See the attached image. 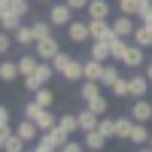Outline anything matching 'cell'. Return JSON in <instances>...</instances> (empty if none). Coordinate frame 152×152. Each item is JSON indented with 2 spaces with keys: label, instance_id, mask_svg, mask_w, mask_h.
Listing matches in <instances>:
<instances>
[{
  "label": "cell",
  "instance_id": "14",
  "mask_svg": "<svg viewBox=\"0 0 152 152\" xmlns=\"http://www.w3.org/2000/svg\"><path fill=\"white\" fill-rule=\"evenodd\" d=\"M12 37H15V43H18L21 49L37 46V37H34V28H31V24H18V28L12 31Z\"/></svg>",
  "mask_w": 152,
  "mask_h": 152
},
{
  "label": "cell",
  "instance_id": "52",
  "mask_svg": "<svg viewBox=\"0 0 152 152\" xmlns=\"http://www.w3.org/2000/svg\"><path fill=\"white\" fill-rule=\"evenodd\" d=\"M85 152H91V149H85Z\"/></svg>",
  "mask_w": 152,
  "mask_h": 152
},
{
  "label": "cell",
  "instance_id": "46",
  "mask_svg": "<svg viewBox=\"0 0 152 152\" xmlns=\"http://www.w3.org/2000/svg\"><path fill=\"white\" fill-rule=\"evenodd\" d=\"M143 73L149 76V82H152V61H146V67H143Z\"/></svg>",
  "mask_w": 152,
  "mask_h": 152
},
{
  "label": "cell",
  "instance_id": "41",
  "mask_svg": "<svg viewBox=\"0 0 152 152\" xmlns=\"http://www.w3.org/2000/svg\"><path fill=\"white\" fill-rule=\"evenodd\" d=\"M61 152H85V143H82V140H73V137H70Z\"/></svg>",
  "mask_w": 152,
  "mask_h": 152
},
{
  "label": "cell",
  "instance_id": "29",
  "mask_svg": "<svg viewBox=\"0 0 152 152\" xmlns=\"http://www.w3.org/2000/svg\"><path fill=\"white\" fill-rule=\"evenodd\" d=\"M31 76H37V79H40V85H46V82L55 76V67H52V61H40V67H37Z\"/></svg>",
  "mask_w": 152,
  "mask_h": 152
},
{
  "label": "cell",
  "instance_id": "25",
  "mask_svg": "<svg viewBox=\"0 0 152 152\" xmlns=\"http://www.w3.org/2000/svg\"><path fill=\"white\" fill-rule=\"evenodd\" d=\"M0 76H3V82H15L18 76H21V70H18V61H3V64H0Z\"/></svg>",
  "mask_w": 152,
  "mask_h": 152
},
{
  "label": "cell",
  "instance_id": "51",
  "mask_svg": "<svg viewBox=\"0 0 152 152\" xmlns=\"http://www.w3.org/2000/svg\"><path fill=\"white\" fill-rule=\"evenodd\" d=\"M0 3H6V0H0Z\"/></svg>",
  "mask_w": 152,
  "mask_h": 152
},
{
  "label": "cell",
  "instance_id": "27",
  "mask_svg": "<svg viewBox=\"0 0 152 152\" xmlns=\"http://www.w3.org/2000/svg\"><path fill=\"white\" fill-rule=\"evenodd\" d=\"M131 131H134V119L131 116H119L116 119V137H119V140H128Z\"/></svg>",
  "mask_w": 152,
  "mask_h": 152
},
{
  "label": "cell",
  "instance_id": "11",
  "mask_svg": "<svg viewBox=\"0 0 152 152\" xmlns=\"http://www.w3.org/2000/svg\"><path fill=\"white\" fill-rule=\"evenodd\" d=\"M104 40L110 43V52H113V61H119L122 64V58H125V52H128V40H125V37H119V34H110V37H104Z\"/></svg>",
  "mask_w": 152,
  "mask_h": 152
},
{
  "label": "cell",
  "instance_id": "24",
  "mask_svg": "<svg viewBox=\"0 0 152 152\" xmlns=\"http://www.w3.org/2000/svg\"><path fill=\"white\" fill-rule=\"evenodd\" d=\"M0 24H3V31H9V34H12V31L21 24V15H15L12 9H3V6H0Z\"/></svg>",
  "mask_w": 152,
  "mask_h": 152
},
{
  "label": "cell",
  "instance_id": "18",
  "mask_svg": "<svg viewBox=\"0 0 152 152\" xmlns=\"http://www.w3.org/2000/svg\"><path fill=\"white\" fill-rule=\"evenodd\" d=\"M104 91H107V88L100 85V82H91V79H85V82L79 85V97L85 100V104H88V100H94L97 94H104Z\"/></svg>",
  "mask_w": 152,
  "mask_h": 152
},
{
  "label": "cell",
  "instance_id": "44",
  "mask_svg": "<svg viewBox=\"0 0 152 152\" xmlns=\"http://www.w3.org/2000/svg\"><path fill=\"white\" fill-rule=\"evenodd\" d=\"M149 9H152V0H137V18H143Z\"/></svg>",
  "mask_w": 152,
  "mask_h": 152
},
{
  "label": "cell",
  "instance_id": "8",
  "mask_svg": "<svg viewBox=\"0 0 152 152\" xmlns=\"http://www.w3.org/2000/svg\"><path fill=\"white\" fill-rule=\"evenodd\" d=\"M128 116H131L134 122H149V119H152V100L137 97V100H134V107L128 110Z\"/></svg>",
  "mask_w": 152,
  "mask_h": 152
},
{
  "label": "cell",
  "instance_id": "21",
  "mask_svg": "<svg viewBox=\"0 0 152 152\" xmlns=\"http://www.w3.org/2000/svg\"><path fill=\"white\" fill-rule=\"evenodd\" d=\"M37 67H40V55H37V52H34V55H21V58H18V70H21V79H24V76H31Z\"/></svg>",
  "mask_w": 152,
  "mask_h": 152
},
{
  "label": "cell",
  "instance_id": "30",
  "mask_svg": "<svg viewBox=\"0 0 152 152\" xmlns=\"http://www.w3.org/2000/svg\"><path fill=\"white\" fill-rule=\"evenodd\" d=\"M0 6H3V9H12V12H15V15H28V12H31V0H6V3H0Z\"/></svg>",
  "mask_w": 152,
  "mask_h": 152
},
{
  "label": "cell",
  "instance_id": "12",
  "mask_svg": "<svg viewBox=\"0 0 152 152\" xmlns=\"http://www.w3.org/2000/svg\"><path fill=\"white\" fill-rule=\"evenodd\" d=\"M85 15L88 18H113V3L110 0H91L85 9Z\"/></svg>",
  "mask_w": 152,
  "mask_h": 152
},
{
  "label": "cell",
  "instance_id": "37",
  "mask_svg": "<svg viewBox=\"0 0 152 152\" xmlns=\"http://www.w3.org/2000/svg\"><path fill=\"white\" fill-rule=\"evenodd\" d=\"M12 46H15V37H12L9 31H3V37H0V52L9 55V52H12Z\"/></svg>",
  "mask_w": 152,
  "mask_h": 152
},
{
  "label": "cell",
  "instance_id": "28",
  "mask_svg": "<svg viewBox=\"0 0 152 152\" xmlns=\"http://www.w3.org/2000/svg\"><path fill=\"white\" fill-rule=\"evenodd\" d=\"M58 128L73 137L76 131H79V116H76V113H70V116H58Z\"/></svg>",
  "mask_w": 152,
  "mask_h": 152
},
{
  "label": "cell",
  "instance_id": "15",
  "mask_svg": "<svg viewBox=\"0 0 152 152\" xmlns=\"http://www.w3.org/2000/svg\"><path fill=\"white\" fill-rule=\"evenodd\" d=\"M131 79V97H146V91H149V76L146 73H134V76H128Z\"/></svg>",
  "mask_w": 152,
  "mask_h": 152
},
{
  "label": "cell",
  "instance_id": "50",
  "mask_svg": "<svg viewBox=\"0 0 152 152\" xmlns=\"http://www.w3.org/2000/svg\"><path fill=\"white\" fill-rule=\"evenodd\" d=\"M149 146H152V137H149Z\"/></svg>",
  "mask_w": 152,
  "mask_h": 152
},
{
  "label": "cell",
  "instance_id": "9",
  "mask_svg": "<svg viewBox=\"0 0 152 152\" xmlns=\"http://www.w3.org/2000/svg\"><path fill=\"white\" fill-rule=\"evenodd\" d=\"M88 31H91V40H104L113 34V18H88Z\"/></svg>",
  "mask_w": 152,
  "mask_h": 152
},
{
  "label": "cell",
  "instance_id": "38",
  "mask_svg": "<svg viewBox=\"0 0 152 152\" xmlns=\"http://www.w3.org/2000/svg\"><path fill=\"white\" fill-rule=\"evenodd\" d=\"M100 131H104L110 140L116 137V119H107V116H100Z\"/></svg>",
  "mask_w": 152,
  "mask_h": 152
},
{
  "label": "cell",
  "instance_id": "6",
  "mask_svg": "<svg viewBox=\"0 0 152 152\" xmlns=\"http://www.w3.org/2000/svg\"><path fill=\"white\" fill-rule=\"evenodd\" d=\"M34 52L40 55V61H55V55L61 52V46H58L55 37H46V40H40V43L34 46Z\"/></svg>",
  "mask_w": 152,
  "mask_h": 152
},
{
  "label": "cell",
  "instance_id": "43",
  "mask_svg": "<svg viewBox=\"0 0 152 152\" xmlns=\"http://www.w3.org/2000/svg\"><path fill=\"white\" fill-rule=\"evenodd\" d=\"M24 88H28V91H40V79H37V76H24Z\"/></svg>",
  "mask_w": 152,
  "mask_h": 152
},
{
  "label": "cell",
  "instance_id": "22",
  "mask_svg": "<svg viewBox=\"0 0 152 152\" xmlns=\"http://www.w3.org/2000/svg\"><path fill=\"white\" fill-rule=\"evenodd\" d=\"M131 40L137 43V46H143V49H149L152 46V28H149V24H137V31H134V37H131Z\"/></svg>",
  "mask_w": 152,
  "mask_h": 152
},
{
  "label": "cell",
  "instance_id": "7",
  "mask_svg": "<svg viewBox=\"0 0 152 152\" xmlns=\"http://www.w3.org/2000/svg\"><path fill=\"white\" fill-rule=\"evenodd\" d=\"M107 140H110V137H107L104 131H100V128H94V131H85V134H82V143H85V149H91V152H104Z\"/></svg>",
  "mask_w": 152,
  "mask_h": 152
},
{
  "label": "cell",
  "instance_id": "2",
  "mask_svg": "<svg viewBox=\"0 0 152 152\" xmlns=\"http://www.w3.org/2000/svg\"><path fill=\"white\" fill-rule=\"evenodd\" d=\"M67 40L70 43H91V31H88V18H73L67 24Z\"/></svg>",
  "mask_w": 152,
  "mask_h": 152
},
{
  "label": "cell",
  "instance_id": "47",
  "mask_svg": "<svg viewBox=\"0 0 152 152\" xmlns=\"http://www.w3.org/2000/svg\"><path fill=\"white\" fill-rule=\"evenodd\" d=\"M140 152H152V146H140Z\"/></svg>",
  "mask_w": 152,
  "mask_h": 152
},
{
  "label": "cell",
  "instance_id": "48",
  "mask_svg": "<svg viewBox=\"0 0 152 152\" xmlns=\"http://www.w3.org/2000/svg\"><path fill=\"white\" fill-rule=\"evenodd\" d=\"M40 3H52V0H40Z\"/></svg>",
  "mask_w": 152,
  "mask_h": 152
},
{
  "label": "cell",
  "instance_id": "34",
  "mask_svg": "<svg viewBox=\"0 0 152 152\" xmlns=\"http://www.w3.org/2000/svg\"><path fill=\"white\" fill-rule=\"evenodd\" d=\"M34 100H37L40 107H52V104H55V94H52V91H49V88L43 85L40 91H34Z\"/></svg>",
  "mask_w": 152,
  "mask_h": 152
},
{
  "label": "cell",
  "instance_id": "16",
  "mask_svg": "<svg viewBox=\"0 0 152 152\" xmlns=\"http://www.w3.org/2000/svg\"><path fill=\"white\" fill-rule=\"evenodd\" d=\"M104 70H107V61H97V58H88L85 61V79L100 82V79H104Z\"/></svg>",
  "mask_w": 152,
  "mask_h": 152
},
{
  "label": "cell",
  "instance_id": "23",
  "mask_svg": "<svg viewBox=\"0 0 152 152\" xmlns=\"http://www.w3.org/2000/svg\"><path fill=\"white\" fill-rule=\"evenodd\" d=\"M88 46H91V58H97V61H110V58H113L107 40H91Z\"/></svg>",
  "mask_w": 152,
  "mask_h": 152
},
{
  "label": "cell",
  "instance_id": "33",
  "mask_svg": "<svg viewBox=\"0 0 152 152\" xmlns=\"http://www.w3.org/2000/svg\"><path fill=\"white\" fill-rule=\"evenodd\" d=\"M119 76H122V73H119V67H113V64H107V70H104V79H100V85H104L107 91H110V88L116 85V79H119Z\"/></svg>",
  "mask_w": 152,
  "mask_h": 152
},
{
  "label": "cell",
  "instance_id": "40",
  "mask_svg": "<svg viewBox=\"0 0 152 152\" xmlns=\"http://www.w3.org/2000/svg\"><path fill=\"white\" fill-rule=\"evenodd\" d=\"M67 61H70V55H67V52H58V55H55V61H52L55 73H61V70H64V67H67Z\"/></svg>",
  "mask_w": 152,
  "mask_h": 152
},
{
  "label": "cell",
  "instance_id": "32",
  "mask_svg": "<svg viewBox=\"0 0 152 152\" xmlns=\"http://www.w3.org/2000/svg\"><path fill=\"white\" fill-rule=\"evenodd\" d=\"M85 107H88V110H94L97 116H107V110H110V100H107V94H97L94 100H88Z\"/></svg>",
  "mask_w": 152,
  "mask_h": 152
},
{
  "label": "cell",
  "instance_id": "20",
  "mask_svg": "<svg viewBox=\"0 0 152 152\" xmlns=\"http://www.w3.org/2000/svg\"><path fill=\"white\" fill-rule=\"evenodd\" d=\"M31 28H34L37 43H40V40H46V37H52V28H55V24L49 21V18H34V21H31Z\"/></svg>",
  "mask_w": 152,
  "mask_h": 152
},
{
  "label": "cell",
  "instance_id": "49",
  "mask_svg": "<svg viewBox=\"0 0 152 152\" xmlns=\"http://www.w3.org/2000/svg\"><path fill=\"white\" fill-rule=\"evenodd\" d=\"M24 152H37V149H24Z\"/></svg>",
  "mask_w": 152,
  "mask_h": 152
},
{
  "label": "cell",
  "instance_id": "5",
  "mask_svg": "<svg viewBox=\"0 0 152 152\" xmlns=\"http://www.w3.org/2000/svg\"><path fill=\"white\" fill-rule=\"evenodd\" d=\"M122 67H146V49L143 46H137V43H131L128 46V52H125V58H122Z\"/></svg>",
  "mask_w": 152,
  "mask_h": 152
},
{
  "label": "cell",
  "instance_id": "35",
  "mask_svg": "<svg viewBox=\"0 0 152 152\" xmlns=\"http://www.w3.org/2000/svg\"><path fill=\"white\" fill-rule=\"evenodd\" d=\"M12 131H15V128H12V113L3 107V110H0V137H3V134H12Z\"/></svg>",
  "mask_w": 152,
  "mask_h": 152
},
{
  "label": "cell",
  "instance_id": "1",
  "mask_svg": "<svg viewBox=\"0 0 152 152\" xmlns=\"http://www.w3.org/2000/svg\"><path fill=\"white\" fill-rule=\"evenodd\" d=\"M73 6L67 3V0H64V3H52V6H49V21H52L55 24V28H67V24L73 21Z\"/></svg>",
  "mask_w": 152,
  "mask_h": 152
},
{
  "label": "cell",
  "instance_id": "4",
  "mask_svg": "<svg viewBox=\"0 0 152 152\" xmlns=\"http://www.w3.org/2000/svg\"><path fill=\"white\" fill-rule=\"evenodd\" d=\"M134 31H137L134 15H125V12H119V15L113 18V34H119V37H125V40H131Z\"/></svg>",
  "mask_w": 152,
  "mask_h": 152
},
{
  "label": "cell",
  "instance_id": "13",
  "mask_svg": "<svg viewBox=\"0 0 152 152\" xmlns=\"http://www.w3.org/2000/svg\"><path fill=\"white\" fill-rule=\"evenodd\" d=\"M76 116H79V134H85V131H94V128H100V116L94 110H82V113H76Z\"/></svg>",
  "mask_w": 152,
  "mask_h": 152
},
{
  "label": "cell",
  "instance_id": "36",
  "mask_svg": "<svg viewBox=\"0 0 152 152\" xmlns=\"http://www.w3.org/2000/svg\"><path fill=\"white\" fill-rule=\"evenodd\" d=\"M119 12H125V15H134L137 18V0H116Z\"/></svg>",
  "mask_w": 152,
  "mask_h": 152
},
{
  "label": "cell",
  "instance_id": "10",
  "mask_svg": "<svg viewBox=\"0 0 152 152\" xmlns=\"http://www.w3.org/2000/svg\"><path fill=\"white\" fill-rule=\"evenodd\" d=\"M58 76H64L67 82H79V79H85V61H76V58H70V61H67V67L61 70Z\"/></svg>",
  "mask_w": 152,
  "mask_h": 152
},
{
  "label": "cell",
  "instance_id": "45",
  "mask_svg": "<svg viewBox=\"0 0 152 152\" xmlns=\"http://www.w3.org/2000/svg\"><path fill=\"white\" fill-rule=\"evenodd\" d=\"M67 3H70V6L76 9V12H79V9L85 12V9H88V3H91V0H67Z\"/></svg>",
  "mask_w": 152,
  "mask_h": 152
},
{
  "label": "cell",
  "instance_id": "26",
  "mask_svg": "<svg viewBox=\"0 0 152 152\" xmlns=\"http://www.w3.org/2000/svg\"><path fill=\"white\" fill-rule=\"evenodd\" d=\"M43 137H46V140L52 143L55 149H64V143L70 140V134H67V131H61V128H52V131H43Z\"/></svg>",
  "mask_w": 152,
  "mask_h": 152
},
{
  "label": "cell",
  "instance_id": "31",
  "mask_svg": "<svg viewBox=\"0 0 152 152\" xmlns=\"http://www.w3.org/2000/svg\"><path fill=\"white\" fill-rule=\"evenodd\" d=\"M110 94H116V97H131V79L119 76V79H116V85L110 88Z\"/></svg>",
  "mask_w": 152,
  "mask_h": 152
},
{
  "label": "cell",
  "instance_id": "17",
  "mask_svg": "<svg viewBox=\"0 0 152 152\" xmlns=\"http://www.w3.org/2000/svg\"><path fill=\"white\" fill-rule=\"evenodd\" d=\"M0 146H3V152H24V149H28V143H24V140H21V137H18L15 131L0 137Z\"/></svg>",
  "mask_w": 152,
  "mask_h": 152
},
{
  "label": "cell",
  "instance_id": "19",
  "mask_svg": "<svg viewBox=\"0 0 152 152\" xmlns=\"http://www.w3.org/2000/svg\"><path fill=\"white\" fill-rule=\"evenodd\" d=\"M149 128H146V122H134V131H131V137L128 140L131 143H137V146H149Z\"/></svg>",
  "mask_w": 152,
  "mask_h": 152
},
{
  "label": "cell",
  "instance_id": "42",
  "mask_svg": "<svg viewBox=\"0 0 152 152\" xmlns=\"http://www.w3.org/2000/svg\"><path fill=\"white\" fill-rule=\"evenodd\" d=\"M34 149H37V152H58V149H55L52 143H49V140H46V137H43V134H40V140H37V143H34Z\"/></svg>",
  "mask_w": 152,
  "mask_h": 152
},
{
  "label": "cell",
  "instance_id": "3",
  "mask_svg": "<svg viewBox=\"0 0 152 152\" xmlns=\"http://www.w3.org/2000/svg\"><path fill=\"white\" fill-rule=\"evenodd\" d=\"M15 134L21 137L24 143H37L43 131H40V125H37L34 119H24V116H21V119H18V125H15Z\"/></svg>",
  "mask_w": 152,
  "mask_h": 152
},
{
  "label": "cell",
  "instance_id": "39",
  "mask_svg": "<svg viewBox=\"0 0 152 152\" xmlns=\"http://www.w3.org/2000/svg\"><path fill=\"white\" fill-rule=\"evenodd\" d=\"M40 110H43V107L37 104V100H31V104L21 107V116H24V119H37V113H40Z\"/></svg>",
  "mask_w": 152,
  "mask_h": 152
}]
</instances>
